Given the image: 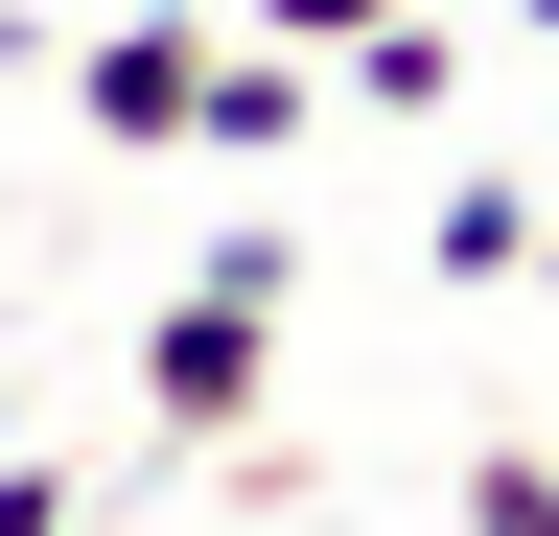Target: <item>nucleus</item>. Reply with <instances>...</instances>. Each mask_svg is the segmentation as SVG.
Listing matches in <instances>:
<instances>
[{
	"mask_svg": "<svg viewBox=\"0 0 559 536\" xmlns=\"http://www.w3.org/2000/svg\"><path fill=\"white\" fill-rule=\"evenodd\" d=\"M0 443H24V396H0Z\"/></svg>",
	"mask_w": 559,
	"mask_h": 536,
	"instance_id": "obj_11",
	"label": "nucleus"
},
{
	"mask_svg": "<svg viewBox=\"0 0 559 536\" xmlns=\"http://www.w3.org/2000/svg\"><path fill=\"white\" fill-rule=\"evenodd\" d=\"M234 24H280V47H326V71H349V47H373L396 0H234Z\"/></svg>",
	"mask_w": 559,
	"mask_h": 536,
	"instance_id": "obj_8",
	"label": "nucleus"
},
{
	"mask_svg": "<svg viewBox=\"0 0 559 536\" xmlns=\"http://www.w3.org/2000/svg\"><path fill=\"white\" fill-rule=\"evenodd\" d=\"M326 94H349V117H443V94H466V24H419V0H396V24L349 47Z\"/></svg>",
	"mask_w": 559,
	"mask_h": 536,
	"instance_id": "obj_5",
	"label": "nucleus"
},
{
	"mask_svg": "<svg viewBox=\"0 0 559 536\" xmlns=\"http://www.w3.org/2000/svg\"><path fill=\"white\" fill-rule=\"evenodd\" d=\"M187 281H234V303H304V211H210Z\"/></svg>",
	"mask_w": 559,
	"mask_h": 536,
	"instance_id": "obj_6",
	"label": "nucleus"
},
{
	"mask_svg": "<svg viewBox=\"0 0 559 536\" xmlns=\"http://www.w3.org/2000/svg\"><path fill=\"white\" fill-rule=\"evenodd\" d=\"M513 24H536V47H559V0H513Z\"/></svg>",
	"mask_w": 559,
	"mask_h": 536,
	"instance_id": "obj_10",
	"label": "nucleus"
},
{
	"mask_svg": "<svg viewBox=\"0 0 559 536\" xmlns=\"http://www.w3.org/2000/svg\"><path fill=\"white\" fill-rule=\"evenodd\" d=\"M304 117H326V47H280V24H210V117H187L210 164H304Z\"/></svg>",
	"mask_w": 559,
	"mask_h": 536,
	"instance_id": "obj_3",
	"label": "nucleus"
},
{
	"mask_svg": "<svg viewBox=\"0 0 559 536\" xmlns=\"http://www.w3.org/2000/svg\"><path fill=\"white\" fill-rule=\"evenodd\" d=\"M70 117H94V141H140V164H164L187 117H210V0H117V24L70 47Z\"/></svg>",
	"mask_w": 559,
	"mask_h": 536,
	"instance_id": "obj_2",
	"label": "nucleus"
},
{
	"mask_svg": "<svg viewBox=\"0 0 559 536\" xmlns=\"http://www.w3.org/2000/svg\"><path fill=\"white\" fill-rule=\"evenodd\" d=\"M0 536H70V466L47 443H0Z\"/></svg>",
	"mask_w": 559,
	"mask_h": 536,
	"instance_id": "obj_9",
	"label": "nucleus"
},
{
	"mask_svg": "<svg viewBox=\"0 0 559 536\" xmlns=\"http://www.w3.org/2000/svg\"><path fill=\"white\" fill-rule=\"evenodd\" d=\"M466 536H559V466L536 443H466Z\"/></svg>",
	"mask_w": 559,
	"mask_h": 536,
	"instance_id": "obj_7",
	"label": "nucleus"
},
{
	"mask_svg": "<svg viewBox=\"0 0 559 536\" xmlns=\"http://www.w3.org/2000/svg\"><path fill=\"white\" fill-rule=\"evenodd\" d=\"M536 257H559V211H536V187H513V164H443V211H419V281L466 303V281H536Z\"/></svg>",
	"mask_w": 559,
	"mask_h": 536,
	"instance_id": "obj_4",
	"label": "nucleus"
},
{
	"mask_svg": "<svg viewBox=\"0 0 559 536\" xmlns=\"http://www.w3.org/2000/svg\"><path fill=\"white\" fill-rule=\"evenodd\" d=\"M257 396H280V303H234V281H164V303H140V420H164L187 466H234Z\"/></svg>",
	"mask_w": 559,
	"mask_h": 536,
	"instance_id": "obj_1",
	"label": "nucleus"
}]
</instances>
